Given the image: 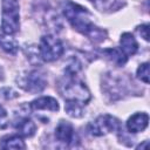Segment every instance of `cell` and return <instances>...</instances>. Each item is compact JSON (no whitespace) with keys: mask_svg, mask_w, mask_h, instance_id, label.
I'll return each instance as SVG.
<instances>
[{"mask_svg":"<svg viewBox=\"0 0 150 150\" xmlns=\"http://www.w3.org/2000/svg\"><path fill=\"white\" fill-rule=\"evenodd\" d=\"M55 138L64 146H75L79 141L74 127L67 121H60L55 128Z\"/></svg>","mask_w":150,"mask_h":150,"instance_id":"8","label":"cell"},{"mask_svg":"<svg viewBox=\"0 0 150 150\" xmlns=\"http://www.w3.org/2000/svg\"><path fill=\"white\" fill-rule=\"evenodd\" d=\"M62 11L63 15L75 30H77L82 35H86L88 39L96 43H100L105 40L108 35L107 30L100 28L94 23L93 16L87 8L71 1H68L63 6Z\"/></svg>","mask_w":150,"mask_h":150,"instance_id":"1","label":"cell"},{"mask_svg":"<svg viewBox=\"0 0 150 150\" xmlns=\"http://www.w3.org/2000/svg\"><path fill=\"white\" fill-rule=\"evenodd\" d=\"M15 82L21 89L30 94H39L47 87V79L45 73L38 69L26 70L18 74Z\"/></svg>","mask_w":150,"mask_h":150,"instance_id":"5","label":"cell"},{"mask_svg":"<svg viewBox=\"0 0 150 150\" xmlns=\"http://www.w3.org/2000/svg\"><path fill=\"white\" fill-rule=\"evenodd\" d=\"M76 74L77 70L66 68L64 74L57 81V91L66 102L86 105L91 98L90 90Z\"/></svg>","mask_w":150,"mask_h":150,"instance_id":"2","label":"cell"},{"mask_svg":"<svg viewBox=\"0 0 150 150\" xmlns=\"http://www.w3.org/2000/svg\"><path fill=\"white\" fill-rule=\"evenodd\" d=\"M148 123H149V116L146 112H136L128 118L125 127L129 132L136 134L145 130Z\"/></svg>","mask_w":150,"mask_h":150,"instance_id":"9","label":"cell"},{"mask_svg":"<svg viewBox=\"0 0 150 150\" xmlns=\"http://www.w3.org/2000/svg\"><path fill=\"white\" fill-rule=\"evenodd\" d=\"M148 144H149V142L148 141H144L142 144H139V145H137V149H143V148H148Z\"/></svg>","mask_w":150,"mask_h":150,"instance_id":"22","label":"cell"},{"mask_svg":"<svg viewBox=\"0 0 150 150\" xmlns=\"http://www.w3.org/2000/svg\"><path fill=\"white\" fill-rule=\"evenodd\" d=\"M84 105L82 104H79V103H69V102H66L64 104V110L70 116V117H75V118H80L84 115V109H83Z\"/></svg>","mask_w":150,"mask_h":150,"instance_id":"17","label":"cell"},{"mask_svg":"<svg viewBox=\"0 0 150 150\" xmlns=\"http://www.w3.org/2000/svg\"><path fill=\"white\" fill-rule=\"evenodd\" d=\"M131 82L123 74L107 73L102 79V90L111 101L122 98L129 91Z\"/></svg>","mask_w":150,"mask_h":150,"instance_id":"3","label":"cell"},{"mask_svg":"<svg viewBox=\"0 0 150 150\" xmlns=\"http://www.w3.org/2000/svg\"><path fill=\"white\" fill-rule=\"evenodd\" d=\"M0 96L5 100H12V98H15L19 96V94L13 90L12 88H8V87H5V88H1L0 89Z\"/></svg>","mask_w":150,"mask_h":150,"instance_id":"19","label":"cell"},{"mask_svg":"<svg viewBox=\"0 0 150 150\" xmlns=\"http://www.w3.org/2000/svg\"><path fill=\"white\" fill-rule=\"evenodd\" d=\"M38 50L41 60H43L45 62H53L62 56L64 47L59 38L52 34H47L40 39Z\"/></svg>","mask_w":150,"mask_h":150,"instance_id":"6","label":"cell"},{"mask_svg":"<svg viewBox=\"0 0 150 150\" xmlns=\"http://www.w3.org/2000/svg\"><path fill=\"white\" fill-rule=\"evenodd\" d=\"M98 11H115L121 7L120 0H89Z\"/></svg>","mask_w":150,"mask_h":150,"instance_id":"16","label":"cell"},{"mask_svg":"<svg viewBox=\"0 0 150 150\" xmlns=\"http://www.w3.org/2000/svg\"><path fill=\"white\" fill-rule=\"evenodd\" d=\"M137 79H139L141 81H143L144 83H149V63L144 62L142 64L138 66L137 71H136Z\"/></svg>","mask_w":150,"mask_h":150,"instance_id":"18","label":"cell"},{"mask_svg":"<svg viewBox=\"0 0 150 150\" xmlns=\"http://www.w3.org/2000/svg\"><path fill=\"white\" fill-rule=\"evenodd\" d=\"M1 149H26V144L20 135L5 136L0 139Z\"/></svg>","mask_w":150,"mask_h":150,"instance_id":"13","label":"cell"},{"mask_svg":"<svg viewBox=\"0 0 150 150\" xmlns=\"http://www.w3.org/2000/svg\"><path fill=\"white\" fill-rule=\"evenodd\" d=\"M8 125V115L6 109L0 104V129H5Z\"/></svg>","mask_w":150,"mask_h":150,"instance_id":"20","label":"cell"},{"mask_svg":"<svg viewBox=\"0 0 150 150\" xmlns=\"http://www.w3.org/2000/svg\"><path fill=\"white\" fill-rule=\"evenodd\" d=\"M20 28V6L18 0H1V30L13 35Z\"/></svg>","mask_w":150,"mask_h":150,"instance_id":"4","label":"cell"},{"mask_svg":"<svg viewBox=\"0 0 150 150\" xmlns=\"http://www.w3.org/2000/svg\"><path fill=\"white\" fill-rule=\"evenodd\" d=\"M136 30L138 32V34L145 40V41H149V25L148 23H144V25H141L136 28Z\"/></svg>","mask_w":150,"mask_h":150,"instance_id":"21","label":"cell"},{"mask_svg":"<svg viewBox=\"0 0 150 150\" xmlns=\"http://www.w3.org/2000/svg\"><path fill=\"white\" fill-rule=\"evenodd\" d=\"M88 132L91 136L100 137L110 132H118L122 130V125L118 118L111 115H100L94 121H91L87 127Z\"/></svg>","mask_w":150,"mask_h":150,"instance_id":"7","label":"cell"},{"mask_svg":"<svg viewBox=\"0 0 150 150\" xmlns=\"http://www.w3.org/2000/svg\"><path fill=\"white\" fill-rule=\"evenodd\" d=\"M29 108L32 110H48V111H57L60 109L59 102L52 96H42L29 103Z\"/></svg>","mask_w":150,"mask_h":150,"instance_id":"11","label":"cell"},{"mask_svg":"<svg viewBox=\"0 0 150 150\" xmlns=\"http://www.w3.org/2000/svg\"><path fill=\"white\" fill-rule=\"evenodd\" d=\"M103 54H105L107 57L110 59L117 66H124L127 63V61H128V57L123 54V52L120 48H107V49H103Z\"/></svg>","mask_w":150,"mask_h":150,"instance_id":"15","label":"cell"},{"mask_svg":"<svg viewBox=\"0 0 150 150\" xmlns=\"http://www.w3.org/2000/svg\"><path fill=\"white\" fill-rule=\"evenodd\" d=\"M120 49L123 52V54L129 57V56H132L137 53L138 50V43L136 41V39L134 38V35L131 33H123L121 35V39H120Z\"/></svg>","mask_w":150,"mask_h":150,"instance_id":"12","label":"cell"},{"mask_svg":"<svg viewBox=\"0 0 150 150\" xmlns=\"http://www.w3.org/2000/svg\"><path fill=\"white\" fill-rule=\"evenodd\" d=\"M0 47L2 50H5L8 54H16L19 50V45L18 42L8 34H5L2 30L0 33Z\"/></svg>","mask_w":150,"mask_h":150,"instance_id":"14","label":"cell"},{"mask_svg":"<svg viewBox=\"0 0 150 150\" xmlns=\"http://www.w3.org/2000/svg\"><path fill=\"white\" fill-rule=\"evenodd\" d=\"M14 128L22 137H32L36 131L35 123L28 116H20L19 118L16 117L14 121Z\"/></svg>","mask_w":150,"mask_h":150,"instance_id":"10","label":"cell"}]
</instances>
